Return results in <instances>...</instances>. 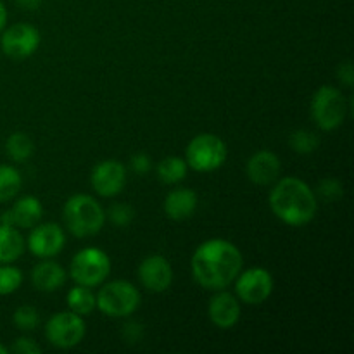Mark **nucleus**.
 I'll return each instance as SVG.
<instances>
[{
  "instance_id": "nucleus-18",
  "label": "nucleus",
  "mask_w": 354,
  "mask_h": 354,
  "mask_svg": "<svg viewBox=\"0 0 354 354\" xmlns=\"http://www.w3.org/2000/svg\"><path fill=\"white\" fill-rule=\"evenodd\" d=\"M197 194L190 189H175L166 196L165 213L169 220H189L197 209Z\"/></svg>"
},
{
  "instance_id": "nucleus-34",
  "label": "nucleus",
  "mask_w": 354,
  "mask_h": 354,
  "mask_svg": "<svg viewBox=\"0 0 354 354\" xmlns=\"http://www.w3.org/2000/svg\"><path fill=\"white\" fill-rule=\"evenodd\" d=\"M6 24H7V9L2 3V0H0V31L6 28Z\"/></svg>"
},
{
  "instance_id": "nucleus-2",
  "label": "nucleus",
  "mask_w": 354,
  "mask_h": 354,
  "mask_svg": "<svg viewBox=\"0 0 354 354\" xmlns=\"http://www.w3.org/2000/svg\"><path fill=\"white\" fill-rule=\"evenodd\" d=\"M273 214L289 227H304L317 214V196L313 189L296 176L279 180L270 192Z\"/></svg>"
},
{
  "instance_id": "nucleus-20",
  "label": "nucleus",
  "mask_w": 354,
  "mask_h": 354,
  "mask_svg": "<svg viewBox=\"0 0 354 354\" xmlns=\"http://www.w3.org/2000/svg\"><path fill=\"white\" fill-rule=\"evenodd\" d=\"M187 161L178 156H168L158 165V178L162 183L175 185L187 176Z\"/></svg>"
},
{
  "instance_id": "nucleus-1",
  "label": "nucleus",
  "mask_w": 354,
  "mask_h": 354,
  "mask_svg": "<svg viewBox=\"0 0 354 354\" xmlns=\"http://www.w3.org/2000/svg\"><path fill=\"white\" fill-rule=\"evenodd\" d=\"M192 275L207 290H223L237 279L244 266L242 252L225 239H209L192 256Z\"/></svg>"
},
{
  "instance_id": "nucleus-22",
  "label": "nucleus",
  "mask_w": 354,
  "mask_h": 354,
  "mask_svg": "<svg viewBox=\"0 0 354 354\" xmlns=\"http://www.w3.org/2000/svg\"><path fill=\"white\" fill-rule=\"evenodd\" d=\"M35 144L26 133L23 131H16V133L10 135L6 142V152L12 161L16 162H24L33 156Z\"/></svg>"
},
{
  "instance_id": "nucleus-21",
  "label": "nucleus",
  "mask_w": 354,
  "mask_h": 354,
  "mask_svg": "<svg viewBox=\"0 0 354 354\" xmlns=\"http://www.w3.org/2000/svg\"><path fill=\"white\" fill-rule=\"evenodd\" d=\"M95 296H93L92 289L85 286L73 287L68 292V306L73 313L80 315V317H86L95 310Z\"/></svg>"
},
{
  "instance_id": "nucleus-27",
  "label": "nucleus",
  "mask_w": 354,
  "mask_h": 354,
  "mask_svg": "<svg viewBox=\"0 0 354 354\" xmlns=\"http://www.w3.org/2000/svg\"><path fill=\"white\" fill-rule=\"evenodd\" d=\"M107 218L116 227H128L133 221L135 209L131 206H128V204H113L109 207V211H107Z\"/></svg>"
},
{
  "instance_id": "nucleus-16",
  "label": "nucleus",
  "mask_w": 354,
  "mask_h": 354,
  "mask_svg": "<svg viewBox=\"0 0 354 354\" xmlns=\"http://www.w3.org/2000/svg\"><path fill=\"white\" fill-rule=\"evenodd\" d=\"M280 169H282V165H280L279 156L273 154L272 151L256 152L249 158L248 166H245L249 180L261 187L275 183L280 176Z\"/></svg>"
},
{
  "instance_id": "nucleus-15",
  "label": "nucleus",
  "mask_w": 354,
  "mask_h": 354,
  "mask_svg": "<svg viewBox=\"0 0 354 354\" xmlns=\"http://www.w3.org/2000/svg\"><path fill=\"white\" fill-rule=\"evenodd\" d=\"M44 216L41 203L33 196H24L14 203L10 209L3 211L0 216V223L9 225L14 228H33Z\"/></svg>"
},
{
  "instance_id": "nucleus-13",
  "label": "nucleus",
  "mask_w": 354,
  "mask_h": 354,
  "mask_svg": "<svg viewBox=\"0 0 354 354\" xmlns=\"http://www.w3.org/2000/svg\"><path fill=\"white\" fill-rule=\"evenodd\" d=\"M138 280L151 292H165L173 283V268L165 256H147L138 266Z\"/></svg>"
},
{
  "instance_id": "nucleus-11",
  "label": "nucleus",
  "mask_w": 354,
  "mask_h": 354,
  "mask_svg": "<svg viewBox=\"0 0 354 354\" xmlns=\"http://www.w3.org/2000/svg\"><path fill=\"white\" fill-rule=\"evenodd\" d=\"M66 235L61 225L41 223L31 228L28 248L37 258H54L64 249Z\"/></svg>"
},
{
  "instance_id": "nucleus-33",
  "label": "nucleus",
  "mask_w": 354,
  "mask_h": 354,
  "mask_svg": "<svg viewBox=\"0 0 354 354\" xmlns=\"http://www.w3.org/2000/svg\"><path fill=\"white\" fill-rule=\"evenodd\" d=\"M16 3L21 7V9L37 10L38 7L41 6V0H16Z\"/></svg>"
},
{
  "instance_id": "nucleus-8",
  "label": "nucleus",
  "mask_w": 354,
  "mask_h": 354,
  "mask_svg": "<svg viewBox=\"0 0 354 354\" xmlns=\"http://www.w3.org/2000/svg\"><path fill=\"white\" fill-rule=\"evenodd\" d=\"M45 337L55 348L71 349L85 337V322L73 311L55 313L45 325Z\"/></svg>"
},
{
  "instance_id": "nucleus-26",
  "label": "nucleus",
  "mask_w": 354,
  "mask_h": 354,
  "mask_svg": "<svg viewBox=\"0 0 354 354\" xmlns=\"http://www.w3.org/2000/svg\"><path fill=\"white\" fill-rule=\"evenodd\" d=\"M12 322L16 328L23 332H31L40 324V315L38 310L33 306H19L12 315Z\"/></svg>"
},
{
  "instance_id": "nucleus-28",
  "label": "nucleus",
  "mask_w": 354,
  "mask_h": 354,
  "mask_svg": "<svg viewBox=\"0 0 354 354\" xmlns=\"http://www.w3.org/2000/svg\"><path fill=\"white\" fill-rule=\"evenodd\" d=\"M342 183L335 178H325L318 183V194L324 201H337L342 197Z\"/></svg>"
},
{
  "instance_id": "nucleus-17",
  "label": "nucleus",
  "mask_w": 354,
  "mask_h": 354,
  "mask_svg": "<svg viewBox=\"0 0 354 354\" xmlns=\"http://www.w3.org/2000/svg\"><path fill=\"white\" fill-rule=\"evenodd\" d=\"M31 282H33L35 289L41 290V292H54L64 286L66 272L59 263L50 261L47 258L38 263L37 266H33Z\"/></svg>"
},
{
  "instance_id": "nucleus-30",
  "label": "nucleus",
  "mask_w": 354,
  "mask_h": 354,
  "mask_svg": "<svg viewBox=\"0 0 354 354\" xmlns=\"http://www.w3.org/2000/svg\"><path fill=\"white\" fill-rule=\"evenodd\" d=\"M151 158H149L147 154H137L131 158V169H133L137 175H145V173L151 169Z\"/></svg>"
},
{
  "instance_id": "nucleus-23",
  "label": "nucleus",
  "mask_w": 354,
  "mask_h": 354,
  "mask_svg": "<svg viewBox=\"0 0 354 354\" xmlns=\"http://www.w3.org/2000/svg\"><path fill=\"white\" fill-rule=\"evenodd\" d=\"M23 178L14 166L0 165V203L12 201L19 194Z\"/></svg>"
},
{
  "instance_id": "nucleus-19",
  "label": "nucleus",
  "mask_w": 354,
  "mask_h": 354,
  "mask_svg": "<svg viewBox=\"0 0 354 354\" xmlns=\"http://www.w3.org/2000/svg\"><path fill=\"white\" fill-rule=\"evenodd\" d=\"M24 252V239L17 228L0 223V265H10Z\"/></svg>"
},
{
  "instance_id": "nucleus-29",
  "label": "nucleus",
  "mask_w": 354,
  "mask_h": 354,
  "mask_svg": "<svg viewBox=\"0 0 354 354\" xmlns=\"http://www.w3.org/2000/svg\"><path fill=\"white\" fill-rule=\"evenodd\" d=\"M10 351L16 354H40L41 348L33 341V339L19 337L14 341L12 346H10Z\"/></svg>"
},
{
  "instance_id": "nucleus-24",
  "label": "nucleus",
  "mask_w": 354,
  "mask_h": 354,
  "mask_svg": "<svg viewBox=\"0 0 354 354\" xmlns=\"http://www.w3.org/2000/svg\"><path fill=\"white\" fill-rule=\"evenodd\" d=\"M318 144H320V140L310 130H296L289 137L290 149L297 154H311L313 151H317Z\"/></svg>"
},
{
  "instance_id": "nucleus-14",
  "label": "nucleus",
  "mask_w": 354,
  "mask_h": 354,
  "mask_svg": "<svg viewBox=\"0 0 354 354\" xmlns=\"http://www.w3.org/2000/svg\"><path fill=\"white\" fill-rule=\"evenodd\" d=\"M209 301L207 306V315L214 327L221 328V330H228V328L235 327L237 322L241 320V303L234 294L227 292V290H216Z\"/></svg>"
},
{
  "instance_id": "nucleus-9",
  "label": "nucleus",
  "mask_w": 354,
  "mask_h": 354,
  "mask_svg": "<svg viewBox=\"0 0 354 354\" xmlns=\"http://www.w3.org/2000/svg\"><path fill=\"white\" fill-rule=\"evenodd\" d=\"M0 47L7 57L23 61L31 57L40 47V31L33 24L16 23L2 33Z\"/></svg>"
},
{
  "instance_id": "nucleus-32",
  "label": "nucleus",
  "mask_w": 354,
  "mask_h": 354,
  "mask_svg": "<svg viewBox=\"0 0 354 354\" xmlns=\"http://www.w3.org/2000/svg\"><path fill=\"white\" fill-rule=\"evenodd\" d=\"M337 76L346 86H349V88H351V86L354 85V71H353L351 61H344L341 66H339Z\"/></svg>"
},
{
  "instance_id": "nucleus-31",
  "label": "nucleus",
  "mask_w": 354,
  "mask_h": 354,
  "mask_svg": "<svg viewBox=\"0 0 354 354\" xmlns=\"http://www.w3.org/2000/svg\"><path fill=\"white\" fill-rule=\"evenodd\" d=\"M144 335V328H142L140 324L137 322H130V324L124 325L123 328V337L127 339L128 342H138Z\"/></svg>"
},
{
  "instance_id": "nucleus-25",
  "label": "nucleus",
  "mask_w": 354,
  "mask_h": 354,
  "mask_svg": "<svg viewBox=\"0 0 354 354\" xmlns=\"http://www.w3.org/2000/svg\"><path fill=\"white\" fill-rule=\"evenodd\" d=\"M23 283V273L19 268L10 265H0V296H9L16 292Z\"/></svg>"
},
{
  "instance_id": "nucleus-10",
  "label": "nucleus",
  "mask_w": 354,
  "mask_h": 354,
  "mask_svg": "<svg viewBox=\"0 0 354 354\" xmlns=\"http://www.w3.org/2000/svg\"><path fill=\"white\" fill-rule=\"evenodd\" d=\"M237 297L245 304H263L273 292V277L272 273L261 266L245 270L244 273L237 275L235 283Z\"/></svg>"
},
{
  "instance_id": "nucleus-5",
  "label": "nucleus",
  "mask_w": 354,
  "mask_h": 354,
  "mask_svg": "<svg viewBox=\"0 0 354 354\" xmlns=\"http://www.w3.org/2000/svg\"><path fill=\"white\" fill-rule=\"evenodd\" d=\"M228 156L227 144L213 133H201L190 140L185 151L189 168L197 173H211L225 165Z\"/></svg>"
},
{
  "instance_id": "nucleus-6",
  "label": "nucleus",
  "mask_w": 354,
  "mask_h": 354,
  "mask_svg": "<svg viewBox=\"0 0 354 354\" xmlns=\"http://www.w3.org/2000/svg\"><path fill=\"white\" fill-rule=\"evenodd\" d=\"M346 114H348V100L341 90L324 85L315 92L311 100V116L320 130H337L344 123Z\"/></svg>"
},
{
  "instance_id": "nucleus-7",
  "label": "nucleus",
  "mask_w": 354,
  "mask_h": 354,
  "mask_svg": "<svg viewBox=\"0 0 354 354\" xmlns=\"http://www.w3.org/2000/svg\"><path fill=\"white\" fill-rule=\"evenodd\" d=\"M69 273L78 286L93 289L106 282V279L109 277L111 259L102 249L85 248L75 254Z\"/></svg>"
},
{
  "instance_id": "nucleus-35",
  "label": "nucleus",
  "mask_w": 354,
  "mask_h": 354,
  "mask_svg": "<svg viewBox=\"0 0 354 354\" xmlns=\"http://www.w3.org/2000/svg\"><path fill=\"white\" fill-rule=\"evenodd\" d=\"M7 353H9V349H7L3 344H0V354H7Z\"/></svg>"
},
{
  "instance_id": "nucleus-3",
  "label": "nucleus",
  "mask_w": 354,
  "mask_h": 354,
  "mask_svg": "<svg viewBox=\"0 0 354 354\" xmlns=\"http://www.w3.org/2000/svg\"><path fill=\"white\" fill-rule=\"evenodd\" d=\"M64 225L75 237L85 239L97 235L106 223L102 206L86 194H76L66 201L62 207Z\"/></svg>"
},
{
  "instance_id": "nucleus-12",
  "label": "nucleus",
  "mask_w": 354,
  "mask_h": 354,
  "mask_svg": "<svg viewBox=\"0 0 354 354\" xmlns=\"http://www.w3.org/2000/svg\"><path fill=\"white\" fill-rule=\"evenodd\" d=\"M90 182L99 196L114 197L127 185V169L116 159H107L92 169Z\"/></svg>"
},
{
  "instance_id": "nucleus-4",
  "label": "nucleus",
  "mask_w": 354,
  "mask_h": 354,
  "mask_svg": "<svg viewBox=\"0 0 354 354\" xmlns=\"http://www.w3.org/2000/svg\"><path fill=\"white\" fill-rule=\"evenodd\" d=\"M95 306L106 317L127 318L140 306V292L127 280H114L106 283L95 296Z\"/></svg>"
}]
</instances>
